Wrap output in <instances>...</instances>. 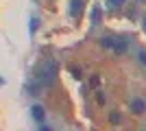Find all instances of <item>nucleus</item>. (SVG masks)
I'll use <instances>...</instances> for the list:
<instances>
[{"instance_id":"obj_8","label":"nucleus","mask_w":146,"mask_h":131,"mask_svg":"<svg viewBox=\"0 0 146 131\" xmlns=\"http://www.w3.org/2000/svg\"><path fill=\"white\" fill-rule=\"evenodd\" d=\"M120 114H111V122H113V125H118V122H120Z\"/></svg>"},{"instance_id":"obj_11","label":"nucleus","mask_w":146,"mask_h":131,"mask_svg":"<svg viewBox=\"0 0 146 131\" xmlns=\"http://www.w3.org/2000/svg\"><path fill=\"white\" fill-rule=\"evenodd\" d=\"M144 29H146V20H144Z\"/></svg>"},{"instance_id":"obj_6","label":"nucleus","mask_w":146,"mask_h":131,"mask_svg":"<svg viewBox=\"0 0 146 131\" xmlns=\"http://www.w3.org/2000/svg\"><path fill=\"white\" fill-rule=\"evenodd\" d=\"M100 15H103L100 7H94V11H92V22H94V24H98V22H100Z\"/></svg>"},{"instance_id":"obj_7","label":"nucleus","mask_w":146,"mask_h":131,"mask_svg":"<svg viewBox=\"0 0 146 131\" xmlns=\"http://www.w3.org/2000/svg\"><path fill=\"white\" fill-rule=\"evenodd\" d=\"M109 2V7H122L124 5V0H107Z\"/></svg>"},{"instance_id":"obj_10","label":"nucleus","mask_w":146,"mask_h":131,"mask_svg":"<svg viewBox=\"0 0 146 131\" xmlns=\"http://www.w3.org/2000/svg\"><path fill=\"white\" fill-rule=\"evenodd\" d=\"M42 131H50V129H48V127H46V125H42Z\"/></svg>"},{"instance_id":"obj_2","label":"nucleus","mask_w":146,"mask_h":131,"mask_svg":"<svg viewBox=\"0 0 146 131\" xmlns=\"http://www.w3.org/2000/svg\"><path fill=\"white\" fill-rule=\"evenodd\" d=\"M100 44H103L105 48H111L113 53H118V55H122V53L127 50V42L120 39V37H103Z\"/></svg>"},{"instance_id":"obj_9","label":"nucleus","mask_w":146,"mask_h":131,"mask_svg":"<svg viewBox=\"0 0 146 131\" xmlns=\"http://www.w3.org/2000/svg\"><path fill=\"white\" fill-rule=\"evenodd\" d=\"M137 57H140V61H142V63H144V66H146V53H140V55H137Z\"/></svg>"},{"instance_id":"obj_4","label":"nucleus","mask_w":146,"mask_h":131,"mask_svg":"<svg viewBox=\"0 0 146 131\" xmlns=\"http://www.w3.org/2000/svg\"><path fill=\"white\" fill-rule=\"evenodd\" d=\"M131 112L133 114H144L146 112V103L142 98H135L133 103H131Z\"/></svg>"},{"instance_id":"obj_3","label":"nucleus","mask_w":146,"mask_h":131,"mask_svg":"<svg viewBox=\"0 0 146 131\" xmlns=\"http://www.w3.org/2000/svg\"><path fill=\"white\" fill-rule=\"evenodd\" d=\"M81 11H83V0H72V5H70V15H72L74 20H79Z\"/></svg>"},{"instance_id":"obj_5","label":"nucleus","mask_w":146,"mask_h":131,"mask_svg":"<svg viewBox=\"0 0 146 131\" xmlns=\"http://www.w3.org/2000/svg\"><path fill=\"white\" fill-rule=\"evenodd\" d=\"M33 118H35L39 125H44V107L42 105H35V107H33Z\"/></svg>"},{"instance_id":"obj_1","label":"nucleus","mask_w":146,"mask_h":131,"mask_svg":"<svg viewBox=\"0 0 146 131\" xmlns=\"http://www.w3.org/2000/svg\"><path fill=\"white\" fill-rule=\"evenodd\" d=\"M55 72H57L55 61H46V63H42V68L37 70V74H35V81H37L35 90L50 85V83H52V76H55Z\"/></svg>"}]
</instances>
